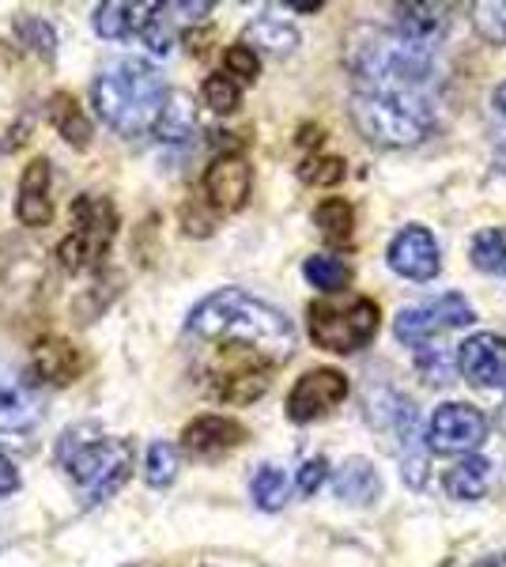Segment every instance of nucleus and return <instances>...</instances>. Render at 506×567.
<instances>
[{"label":"nucleus","instance_id":"1","mask_svg":"<svg viewBox=\"0 0 506 567\" xmlns=\"http://www.w3.org/2000/svg\"><path fill=\"white\" fill-rule=\"evenodd\" d=\"M186 329L200 341L224 344V352L257 355V360L280 368L296 352V326L283 310H276L265 299L250 296L242 288L211 291L189 310Z\"/></svg>","mask_w":506,"mask_h":567},{"label":"nucleus","instance_id":"2","mask_svg":"<svg viewBox=\"0 0 506 567\" xmlns=\"http://www.w3.org/2000/svg\"><path fill=\"white\" fill-rule=\"evenodd\" d=\"M167 84L148 61H114L95 76L91 84V103L114 133L122 136H144L159 125V114L167 106Z\"/></svg>","mask_w":506,"mask_h":567},{"label":"nucleus","instance_id":"3","mask_svg":"<svg viewBox=\"0 0 506 567\" xmlns=\"http://www.w3.org/2000/svg\"><path fill=\"white\" fill-rule=\"evenodd\" d=\"M58 465L80 488L84 507H95L128 481V473H133V443L128 439H110L95 424H76L58 439Z\"/></svg>","mask_w":506,"mask_h":567},{"label":"nucleus","instance_id":"4","mask_svg":"<svg viewBox=\"0 0 506 567\" xmlns=\"http://www.w3.org/2000/svg\"><path fill=\"white\" fill-rule=\"evenodd\" d=\"M355 130L379 148H412L435 125V95L416 91H352Z\"/></svg>","mask_w":506,"mask_h":567},{"label":"nucleus","instance_id":"5","mask_svg":"<svg viewBox=\"0 0 506 567\" xmlns=\"http://www.w3.org/2000/svg\"><path fill=\"white\" fill-rule=\"evenodd\" d=\"M72 231L64 235L58 246V258L69 272H87L103 261V254L110 250L117 235V213L106 197L95 194H80L72 200Z\"/></svg>","mask_w":506,"mask_h":567},{"label":"nucleus","instance_id":"6","mask_svg":"<svg viewBox=\"0 0 506 567\" xmlns=\"http://www.w3.org/2000/svg\"><path fill=\"white\" fill-rule=\"evenodd\" d=\"M310 337L318 349L326 352H359L363 344H371V337L379 333V303L374 299H344V303H310Z\"/></svg>","mask_w":506,"mask_h":567},{"label":"nucleus","instance_id":"7","mask_svg":"<svg viewBox=\"0 0 506 567\" xmlns=\"http://www.w3.org/2000/svg\"><path fill=\"white\" fill-rule=\"evenodd\" d=\"M473 322H476V310H473L468 299L443 296V299H431V303L404 307L401 315L393 318V333H397L401 344L420 349V344L435 341V337L446 333V329H465Z\"/></svg>","mask_w":506,"mask_h":567},{"label":"nucleus","instance_id":"8","mask_svg":"<svg viewBox=\"0 0 506 567\" xmlns=\"http://www.w3.org/2000/svg\"><path fill=\"white\" fill-rule=\"evenodd\" d=\"M487 439V416L481 409L465 405V401H446L435 409L427 427V446L443 454H473Z\"/></svg>","mask_w":506,"mask_h":567},{"label":"nucleus","instance_id":"9","mask_svg":"<svg viewBox=\"0 0 506 567\" xmlns=\"http://www.w3.org/2000/svg\"><path fill=\"white\" fill-rule=\"evenodd\" d=\"M348 398V379L333 368L307 371L288 393V416L296 424H310V420L333 413L340 401Z\"/></svg>","mask_w":506,"mask_h":567},{"label":"nucleus","instance_id":"10","mask_svg":"<svg viewBox=\"0 0 506 567\" xmlns=\"http://www.w3.org/2000/svg\"><path fill=\"white\" fill-rule=\"evenodd\" d=\"M227 363L219 371H211V393L224 398L227 405H250V401L261 398L269 390V374L272 363L257 360V355H242V352H224Z\"/></svg>","mask_w":506,"mask_h":567},{"label":"nucleus","instance_id":"11","mask_svg":"<svg viewBox=\"0 0 506 567\" xmlns=\"http://www.w3.org/2000/svg\"><path fill=\"white\" fill-rule=\"evenodd\" d=\"M385 261H390V269L397 272L404 280H435L438 269H443V254H438V243L435 235L427 231V227L412 224L404 227L397 239L390 243V250H385Z\"/></svg>","mask_w":506,"mask_h":567},{"label":"nucleus","instance_id":"12","mask_svg":"<svg viewBox=\"0 0 506 567\" xmlns=\"http://www.w3.org/2000/svg\"><path fill=\"white\" fill-rule=\"evenodd\" d=\"M457 371L481 390H506V337L473 333L457 349Z\"/></svg>","mask_w":506,"mask_h":567},{"label":"nucleus","instance_id":"13","mask_svg":"<svg viewBox=\"0 0 506 567\" xmlns=\"http://www.w3.org/2000/svg\"><path fill=\"white\" fill-rule=\"evenodd\" d=\"M250 186L254 175L242 155H219L205 171V197L211 200L216 213H238L250 200Z\"/></svg>","mask_w":506,"mask_h":567},{"label":"nucleus","instance_id":"14","mask_svg":"<svg viewBox=\"0 0 506 567\" xmlns=\"http://www.w3.org/2000/svg\"><path fill=\"white\" fill-rule=\"evenodd\" d=\"M242 439L246 427L231 416H197L182 432V446H186L193 458H216V454L235 451Z\"/></svg>","mask_w":506,"mask_h":567},{"label":"nucleus","instance_id":"15","mask_svg":"<svg viewBox=\"0 0 506 567\" xmlns=\"http://www.w3.org/2000/svg\"><path fill=\"white\" fill-rule=\"evenodd\" d=\"M16 216L23 227H45L53 219L50 200V159H31L20 178V197H16Z\"/></svg>","mask_w":506,"mask_h":567},{"label":"nucleus","instance_id":"16","mask_svg":"<svg viewBox=\"0 0 506 567\" xmlns=\"http://www.w3.org/2000/svg\"><path fill=\"white\" fill-rule=\"evenodd\" d=\"M401 39L438 50L450 31V8L446 4H397V27Z\"/></svg>","mask_w":506,"mask_h":567},{"label":"nucleus","instance_id":"17","mask_svg":"<svg viewBox=\"0 0 506 567\" xmlns=\"http://www.w3.org/2000/svg\"><path fill=\"white\" fill-rule=\"evenodd\" d=\"M34 368H39L42 379L53 382V386H69V382L80 379L87 360L80 355L76 344L64 341V337H42V341L34 344Z\"/></svg>","mask_w":506,"mask_h":567},{"label":"nucleus","instance_id":"18","mask_svg":"<svg viewBox=\"0 0 506 567\" xmlns=\"http://www.w3.org/2000/svg\"><path fill=\"white\" fill-rule=\"evenodd\" d=\"M333 492H337V499L355 503V507H366V503H374L382 496V477L366 458H348L337 470Z\"/></svg>","mask_w":506,"mask_h":567},{"label":"nucleus","instance_id":"19","mask_svg":"<svg viewBox=\"0 0 506 567\" xmlns=\"http://www.w3.org/2000/svg\"><path fill=\"white\" fill-rule=\"evenodd\" d=\"M487 484H492V465L487 458H476V454H468V458L454 462L450 470L443 473V488L450 499H484Z\"/></svg>","mask_w":506,"mask_h":567},{"label":"nucleus","instance_id":"20","mask_svg":"<svg viewBox=\"0 0 506 567\" xmlns=\"http://www.w3.org/2000/svg\"><path fill=\"white\" fill-rule=\"evenodd\" d=\"M45 114H50L53 130H58L72 148H87L91 144V122L69 91H58V95L50 99V110H45Z\"/></svg>","mask_w":506,"mask_h":567},{"label":"nucleus","instance_id":"21","mask_svg":"<svg viewBox=\"0 0 506 567\" xmlns=\"http://www.w3.org/2000/svg\"><path fill=\"white\" fill-rule=\"evenodd\" d=\"M314 224L321 231V239L329 246H348L355 235V213L344 197H326L321 205L314 208Z\"/></svg>","mask_w":506,"mask_h":567},{"label":"nucleus","instance_id":"22","mask_svg":"<svg viewBox=\"0 0 506 567\" xmlns=\"http://www.w3.org/2000/svg\"><path fill=\"white\" fill-rule=\"evenodd\" d=\"M39 424V409L23 390H0V435L27 439Z\"/></svg>","mask_w":506,"mask_h":567},{"label":"nucleus","instance_id":"23","mask_svg":"<svg viewBox=\"0 0 506 567\" xmlns=\"http://www.w3.org/2000/svg\"><path fill=\"white\" fill-rule=\"evenodd\" d=\"M254 42V50H265V53H276V58H283V53H291L299 45V31L291 23L283 20H272V16H261V20H254L246 27V45Z\"/></svg>","mask_w":506,"mask_h":567},{"label":"nucleus","instance_id":"24","mask_svg":"<svg viewBox=\"0 0 506 567\" xmlns=\"http://www.w3.org/2000/svg\"><path fill=\"white\" fill-rule=\"evenodd\" d=\"M155 133H159V141H171V144H186L189 136L197 133V114H193L189 95H171L167 99Z\"/></svg>","mask_w":506,"mask_h":567},{"label":"nucleus","instance_id":"25","mask_svg":"<svg viewBox=\"0 0 506 567\" xmlns=\"http://www.w3.org/2000/svg\"><path fill=\"white\" fill-rule=\"evenodd\" d=\"M302 277L314 284L318 291H344L348 284H352V265L344 258H333V254H314V258H307L302 265Z\"/></svg>","mask_w":506,"mask_h":567},{"label":"nucleus","instance_id":"26","mask_svg":"<svg viewBox=\"0 0 506 567\" xmlns=\"http://www.w3.org/2000/svg\"><path fill=\"white\" fill-rule=\"evenodd\" d=\"M412 360H416V371L431 386H446L457 371V355L438 341H427V344H420V349H412Z\"/></svg>","mask_w":506,"mask_h":567},{"label":"nucleus","instance_id":"27","mask_svg":"<svg viewBox=\"0 0 506 567\" xmlns=\"http://www.w3.org/2000/svg\"><path fill=\"white\" fill-rule=\"evenodd\" d=\"M468 261L484 272H506V231L503 227H484L468 246Z\"/></svg>","mask_w":506,"mask_h":567},{"label":"nucleus","instance_id":"28","mask_svg":"<svg viewBox=\"0 0 506 567\" xmlns=\"http://www.w3.org/2000/svg\"><path fill=\"white\" fill-rule=\"evenodd\" d=\"M288 492H291V484L283 477V470H276V465H261L250 481V496L261 511H280L283 503H288Z\"/></svg>","mask_w":506,"mask_h":567},{"label":"nucleus","instance_id":"29","mask_svg":"<svg viewBox=\"0 0 506 567\" xmlns=\"http://www.w3.org/2000/svg\"><path fill=\"white\" fill-rule=\"evenodd\" d=\"M171 8L167 4H152L148 8V16H144L141 23H136V31H141V42L148 45L152 53H171V45H174V20H171Z\"/></svg>","mask_w":506,"mask_h":567},{"label":"nucleus","instance_id":"30","mask_svg":"<svg viewBox=\"0 0 506 567\" xmlns=\"http://www.w3.org/2000/svg\"><path fill=\"white\" fill-rule=\"evenodd\" d=\"M16 39H20L27 50H34L39 58L50 61L53 53H58V34H53V27L42 20V16H16Z\"/></svg>","mask_w":506,"mask_h":567},{"label":"nucleus","instance_id":"31","mask_svg":"<svg viewBox=\"0 0 506 567\" xmlns=\"http://www.w3.org/2000/svg\"><path fill=\"white\" fill-rule=\"evenodd\" d=\"M178 477V451L171 443H152L148 446V462H144V481L152 488H167Z\"/></svg>","mask_w":506,"mask_h":567},{"label":"nucleus","instance_id":"32","mask_svg":"<svg viewBox=\"0 0 506 567\" xmlns=\"http://www.w3.org/2000/svg\"><path fill=\"white\" fill-rule=\"evenodd\" d=\"M200 99H205L208 110H216V114H235L238 103H242V91H238V84L231 76H208L205 84H200Z\"/></svg>","mask_w":506,"mask_h":567},{"label":"nucleus","instance_id":"33","mask_svg":"<svg viewBox=\"0 0 506 567\" xmlns=\"http://www.w3.org/2000/svg\"><path fill=\"white\" fill-rule=\"evenodd\" d=\"M473 23L492 45H506V0H481V4H473Z\"/></svg>","mask_w":506,"mask_h":567},{"label":"nucleus","instance_id":"34","mask_svg":"<svg viewBox=\"0 0 506 567\" xmlns=\"http://www.w3.org/2000/svg\"><path fill=\"white\" fill-rule=\"evenodd\" d=\"M95 31L103 39H125L128 27H133V4H122V0H110V4L95 8Z\"/></svg>","mask_w":506,"mask_h":567},{"label":"nucleus","instance_id":"35","mask_svg":"<svg viewBox=\"0 0 506 567\" xmlns=\"http://www.w3.org/2000/svg\"><path fill=\"white\" fill-rule=\"evenodd\" d=\"M344 175L348 171H344V159H340V155H310V159L299 167V178L307 182V186H337Z\"/></svg>","mask_w":506,"mask_h":567},{"label":"nucleus","instance_id":"36","mask_svg":"<svg viewBox=\"0 0 506 567\" xmlns=\"http://www.w3.org/2000/svg\"><path fill=\"white\" fill-rule=\"evenodd\" d=\"M224 69H227V76H231V80H242V84H254L257 72H261V58H257L254 45L238 42V45H231V50L224 53Z\"/></svg>","mask_w":506,"mask_h":567},{"label":"nucleus","instance_id":"37","mask_svg":"<svg viewBox=\"0 0 506 567\" xmlns=\"http://www.w3.org/2000/svg\"><path fill=\"white\" fill-rule=\"evenodd\" d=\"M326 477H329V462L326 458L302 462V470H299V492H302V496H314L321 484H326Z\"/></svg>","mask_w":506,"mask_h":567},{"label":"nucleus","instance_id":"38","mask_svg":"<svg viewBox=\"0 0 506 567\" xmlns=\"http://www.w3.org/2000/svg\"><path fill=\"white\" fill-rule=\"evenodd\" d=\"M12 492H20V473H16V465L0 454V496H12Z\"/></svg>","mask_w":506,"mask_h":567},{"label":"nucleus","instance_id":"39","mask_svg":"<svg viewBox=\"0 0 506 567\" xmlns=\"http://www.w3.org/2000/svg\"><path fill=\"white\" fill-rule=\"evenodd\" d=\"M492 110H495V114H499L503 122H506V80H503L499 87L492 91Z\"/></svg>","mask_w":506,"mask_h":567},{"label":"nucleus","instance_id":"40","mask_svg":"<svg viewBox=\"0 0 506 567\" xmlns=\"http://www.w3.org/2000/svg\"><path fill=\"white\" fill-rule=\"evenodd\" d=\"M473 567H506V556H484V560Z\"/></svg>","mask_w":506,"mask_h":567}]
</instances>
